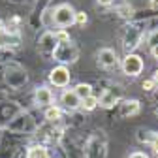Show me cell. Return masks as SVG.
<instances>
[{
  "label": "cell",
  "instance_id": "3",
  "mask_svg": "<svg viewBox=\"0 0 158 158\" xmlns=\"http://www.w3.org/2000/svg\"><path fill=\"white\" fill-rule=\"evenodd\" d=\"M123 68H124V72H126L128 75L135 77V75H139L141 70H143V60H141L137 55H128V56L124 58V62H123Z\"/></svg>",
  "mask_w": 158,
  "mask_h": 158
},
{
  "label": "cell",
  "instance_id": "8",
  "mask_svg": "<svg viewBox=\"0 0 158 158\" xmlns=\"http://www.w3.org/2000/svg\"><path fill=\"white\" fill-rule=\"evenodd\" d=\"M56 44H58V42H56L55 34L47 32V34H44L42 42H40V49L45 51V53H53V51H55V47H56Z\"/></svg>",
  "mask_w": 158,
  "mask_h": 158
},
{
  "label": "cell",
  "instance_id": "11",
  "mask_svg": "<svg viewBox=\"0 0 158 158\" xmlns=\"http://www.w3.org/2000/svg\"><path fill=\"white\" fill-rule=\"evenodd\" d=\"M98 102H100V106H104V107H113L118 102V90H106L104 96Z\"/></svg>",
  "mask_w": 158,
  "mask_h": 158
},
{
  "label": "cell",
  "instance_id": "6",
  "mask_svg": "<svg viewBox=\"0 0 158 158\" xmlns=\"http://www.w3.org/2000/svg\"><path fill=\"white\" fill-rule=\"evenodd\" d=\"M96 56H98V64L104 66V68H113V66H117V55H115V51H111V49H100Z\"/></svg>",
  "mask_w": 158,
  "mask_h": 158
},
{
  "label": "cell",
  "instance_id": "1",
  "mask_svg": "<svg viewBox=\"0 0 158 158\" xmlns=\"http://www.w3.org/2000/svg\"><path fill=\"white\" fill-rule=\"evenodd\" d=\"M53 55L60 62H73L75 58H77V55H79V51H77V47L68 40V42H58L56 47H55V51H53Z\"/></svg>",
  "mask_w": 158,
  "mask_h": 158
},
{
  "label": "cell",
  "instance_id": "19",
  "mask_svg": "<svg viewBox=\"0 0 158 158\" xmlns=\"http://www.w3.org/2000/svg\"><path fill=\"white\" fill-rule=\"evenodd\" d=\"M152 87H154V81H151V79L143 81V89H145V90H152Z\"/></svg>",
  "mask_w": 158,
  "mask_h": 158
},
{
  "label": "cell",
  "instance_id": "4",
  "mask_svg": "<svg viewBox=\"0 0 158 158\" xmlns=\"http://www.w3.org/2000/svg\"><path fill=\"white\" fill-rule=\"evenodd\" d=\"M139 40H141V32L137 30V27H128L126 34H124V49L132 51L139 45Z\"/></svg>",
  "mask_w": 158,
  "mask_h": 158
},
{
  "label": "cell",
  "instance_id": "15",
  "mask_svg": "<svg viewBox=\"0 0 158 158\" xmlns=\"http://www.w3.org/2000/svg\"><path fill=\"white\" fill-rule=\"evenodd\" d=\"M10 44H11V38H10V34L6 32V28L2 27V23H0V47L10 45Z\"/></svg>",
  "mask_w": 158,
  "mask_h": 158
},
{
  "label": "cell",
  "instance_id": "16",
  "mask_svg": "<svg viewBox=\"0 0 158 158\" xmlns=\"http://www.w3.org/2000/svg\"><path fill=\"white\" fill-rule=\"evenodd\" d=\"M96 106H98V98H94V96H89V98H85V100H83V107L87 111H92Z\"/></svg>",
  "mask_w": 158,
  "mask_h": 158
},
{
  "label": "cell",
  "instance_id": "12",
  "mask_svg": "<svg viewBox=\"0 0 158 158\" xmlns=\"http://www.w3.org/2000/svg\"><path fill=\"white\" fill-rule=\"evenodd\" d=\"M73 92H75V96L79 98V100H85V98H89V96H92V87L90 85H87V83H79L75 89H73Z\"/></svg>",
  "mask_w": 158,
  "mask_h": 158
},
{
  "label": "cell",
  "instance_id": "17",
  "mask_svg": "<svg viewBox=\"0 0 158 158\" xmlns=\"http://www.w3.org/2000/svg\"><path fill=\"white\" fill-rule=\"evenodd\" d=\"M132 13H134L132 6H128V4H124V6H118V15H121V17L128 19V17H132Z\"/></svg>",
  "mask_w": 158,
  "mask_h": 158
},
{
  "label": "cell",
  "instance_id": "23",
  "mask_svg": "<svg viewBox=\"0 0 158 158\" xmlns=\"http://www.w3.org/2000/svg\"><path fill=\"white\" fill-rule=\"evenodd\" d=\"M113 2V0H98V4H102V6H109Z\"/></svg>",
  "mask_w": 158,
  "mask_h": 158
},
{
  "label": "cell",
  "instance_id": "24",
  "mask_svg": "<svg viewBox=\"0 0 158 158\" xmlns=\"http://www.w3.org/2000/svg\"><path fill=\"white\" fill-rule=\"evenodd\" d=\"M151 8L152 10H158V0H151Z\"/></svg>",
  "mask_w": 158,
  "mask_h": 158
},
{
  "label": "cell",
  "instance_id": "13",
  "mask_svg": "<svg viewBox=\"0 0 158 158\" xmlns=\"http://www.w3.org/2000/svg\"><path fill=\"white\" fill-rule=\"evenodd\" d=\"M28 158H49V154L44 147H32L28 151Z\"/></svg>",
  "mask_w": 158,
  "mask_h": 158
},
{
  "label": "cell",
  "instance_id": "20",
  "mask_svg": "<svg viewBox=\"0 0 158 158\" xmlns=\"http://www.w3.org/2000/svg\"><path fill=\"white\" fill-rule=\"evenodd\" d=\"M152 149H154V152L158 154V134L154 135V139H152Z\"/></svg>",
  "mask_w": 158,
  "mask_h": 158
},
{
  "label": "cell",
  "instance_id": "14",
  "mask_svg": "<svg viewBox=\"0 0 158 158\" xmlns=\"http://www.w3.org/2000/svg\"><path fill=\"white\" fill-rule=\"evenodd\" d=\"M45 118L47 121H58L60 118V109L58 107H47V111H45Z\"/></svg>",
  "mask_w": 158,
  "mask_h": 158
},
{
  "label": "cell",
  "instance_id": "2",
  "mask_svg": "<svg viewBox=\"0 0 158 158\" xmlns=\"http://www.w3.org/2000/svg\"><path fill=\"white\" fill-rule=\"evenodd\" d=\"M73 19H75V11L68 4H62L55 10V23L58 27H70L73 23Z\"/></svg>",
  "mask_w": 158,
  "mask_h": 158
},
{
  "label": "cell",
  "instance_id": "25",
  "mask_svg": "<svg viewBox=\"0 0 158 158\" xmlns=\"http://www.w3.org/2000/svg\"><path fill=\"white\" fill-rule=\"evenodd\" d=\"M152 55L158 58V45H152Z\"/></svg>",
  "mask_w": 158,
  "mask_h": 158
},
{
  "label": "cell",
  "instance_id": "26",
  "mask_svg": "<svg viewBox=\"0 0 158 158\" xmlns=\"http://www.w3.org/2000/svg\"><path fill=\"white\" fill-rule=\"evenodd\" d=\"M154 81H156V83H158V72H156V73H154Z\"/></svg>",
  "mask_w": 158,
  "mask_h": 158
},
{
  "label": "cell",
  "instance_id": "9",
  "mask_svg": "<svg viewBox=\"0 0 158 158\" xmlns=\"http://www.w3.org/2000/svg\"><path fill=\"white\" fill-rule=\"evenodd\" d=\"M36 104L38 106H47V104H51V100H53V94H51V90L49 89H45V87H40L38 90H36Z\"/></svg>",
  "mask_w": 158,
  "mask_h": 158
},
{
  "label": "cell",
  "instance_id": "10",
  "mask_svg": "<svg viewBox=\"0 0 158 158\" xmlns=\"http://www.w3.org/2000/svg\"><path fill=\"white\" fill-rule=\"evenodd\" d=\"M60 100H62V104L68 107V109H75V107H79V104H81V100L75 96V92L72 90H66V92H62V96H60Z\"/></svg>",
  "mask_w": 158,
  "mask_h": 158
},
{
  "label": "cell",
  "instance_id": "18",
  "mask_svg": "<svg viewBox=\"0 0 158 158\" xmlns=\"http://www.w3.org/2000/svg\"><path fill=\"white\" fill-rule=\"evenodd\" d=\"M73 21H75L77 25H85V23H87V13H85V11H77Z\"/></svg>",
  "mask_w": 158,
  "mask_h": 158
},
{
  "label": "cell",
  "instance_id": "22",
  "mask_svg": "<svg viewBox=\"0 0 158 158\" xmlns=\"http://www.w3.org/2000/svg\"><path fill=\"white\" fill-rule=\"evenodd\" d=\"M151 44H152V45H158V32H156V34H152V38H151Z\"/></svg>",
  "mask_w": 158,
  "mask_h": 158
},
{
  "label": "cell",
  "instance_id": "5",
  "mask_svg": "<svg viewBox=\"0 0 158 158\" xmlns=\"http://www.w3.org/2000/svg\"><path fill=\"white\" fill-rule=\"evenodd\" d=\"M49 79H51V83L56 85V87H66L68 81H70V72H68L64 66H58V68H55V70L51 72Z\"/></svg>",
  "mask_w": 158,
  "mask_h": 158
},
{
  "label": "cell",
  "instance_id": "7",
  "mask_svg": "<svg viewBox=\"0 0 158 158\" xmlns=\"http://www.w3.org/2000/svg\"><path fill=\"white\" fill-rule=\"evenodd\" d=\"M137 111H139V102L137 100H124L118 104V113H121V117H130V115H135Z\"/></svg>",
  "mask_w": 158,
  "mask_h": 158
},
{
  "label": "cell",
  "instance_id": "21",
  "mask_svg": "<svg viewBox=\"0 0 158 158\" xmlns=\"http://www.w3.org/2000/svg\"><path fill=\"white\" fill-rule=\"evenodd\" d=\"M130 158H149V156L143 152H134V154H130Z\"/></svg>",
  "mask_w": 158,
  "mask_h": 158
}]
</instances>
